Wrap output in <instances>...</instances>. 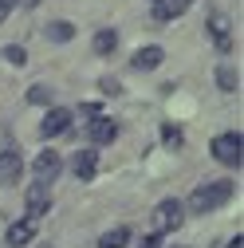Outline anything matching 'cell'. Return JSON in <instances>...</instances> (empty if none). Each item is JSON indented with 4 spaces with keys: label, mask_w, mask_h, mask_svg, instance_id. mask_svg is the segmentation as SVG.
<instances>
[{
    "label": "cell",
    "mask_w": 244,
    "mask_h": 248,
    "mask_svg": "<svg viewBox=\"0 0 244 248\" xmlns=\"http://www.w3.org/2000/svg\"><path fill=\"white\" fill-rule=\"evenodd\" d=\"M28 103H36V107H47V103H51V91H47L44 83H36V87H28Z\"/></svg>",
    "instance_id": "e0dca14e"
},
{
    "label": "cell",
    "mask_w": 244,
    "mask_h": 248,
    "mask_svg": "<svg viewBox=\"0 0 244 248\" xmlns=\"http://www.w3.org/2000/svg\"><path fill=\"white\" fill-rule=\"evenodd\" d=\"M91 47H95L99 55H110L118 47V32H114V28H103V32H95V44H91Z\"/></svg>",
    "instance_id": "2e32d148"
},
{
    "label": "cell",
    "mask_w": 244,
    "mask_h": 248,
    "mask_svg": "<svg viewBox=\"0 0 244 248\" xmlns=\"http://www.w3.org/2000/svg\"><path fill=\"white\" fill-rule=\"evenodd\" d=\"M87 138L95 142V146H110L114 138H118V122L114 118H91V126H87Z\"/></svg>",
    "instance_id": "ba28073f"
},
{
    "label": "cell",
    "mask_w": 244,
    "mask_h": 248,
    "mask_svg": "<svg viewBox=\"0 0 244 248\" xmlns=\"http://www.w3.org/2000/svg\"><path fill=\"white\" fill-rule=\"evenodd\" d=\"M189 4H193V0H162V4H154V20L169 24V20H177V16H185Z\"/></svg>",
    "instance_id": "8fae6325"
},
{
    "label": "cell",
    "mask_w": 244,
    "mask_h": 248,
    "mask_svg": "<svg viewBox=\"0 0 244 248\" xmlns=\"http://www.w3.org/2000/svg\"><path fill=\"white\" fill-rule=\"evenodd\" d=\"M99 91H103V95H118V91H122V83H118V79H110V75H107V79H103V83H99Z\"/></svg>",
    "instance_id": "44dd1931"
},
{
    "label": "cell",
    "mask_w": 244,
    "mask_h": 248,
    "mask_svg": "<svg viewBox=\"0 0 244 248\" xmlns=\"http://www.w3.org/2000/svg\"><path fill=\"white\" fill-rule=\"evenodd\" d=\"M240 150H244L240 130H229V134H217V138H213V158H217L221 166H240Z\"/></svg>",
    "instance_id": "3957f363"
},
{
    "label": "cell",
    "mask_w": 244,
    "mask_h": 248,
    "mask_svg": "<svg viewBox=\"0 0 244 248\" xmlns=\"http://www.w3.org/2000/svg\"><path fill=\"white\" fill-rule=\"evenodd\" d=\"M229 248H244V236H240V232H236V236H232V240H229Z\"/></svg>",
    "instance_id": "cb8c5ba5"
},
{
    "label": "cell",
    "mask_w": 244,
    "mask_h": 248,
    "mask_svg": "<svg viewBox=\"0 0 244 248\" xmlns=\"http://www.w3.org/2000/svg\"><path fill=\"white\" fill-rule=\"evenodd\" d=\"M51 209V193L44 181H32L28 185V221H40V217Z\"/></svg>",
    "instance_id": "8992f818"
},
{
    "label": "cell",
    "mask_w": 244,
    "mask_h": 248,
    "mask_svg": "<svg viewBox=\"0 0 244 248\" xmlns=\"http://www.w3.org/2000/svg\"><path fill=\"white\" fill-rule=\"evenodd\" d=\"M32 236H36V221H20V225H12V229H8V236H4V240H8L12 248H24Z\"/></svg>",
    "instance_id": "7c38bea8"
},
{
    "label": "cell",
    "mask_w": 244,
    "mask_h": 248,
    "mask_svg": "<svg viewBox=\"0 0 244 248\" xmlns=\"http://www.w3.org/2000/svg\"><path fill=\"white\" fill-rule=\"evenodd\" d=\"M24 162H20V146H4L0 150V185H12L20 177Z\"/></svg>",
    "instance_id": "52a82bcc"
},
{
    "label": "cell",
    "mask_w": 244,
    "mask_h": 248,
    "mask_svg": "<svg viewBox=\"0 0 244 248\" xmlns=\"http://www.w3.org/2000/svg\"><path fill=\"white\" fill-rule=\"evenodd\" d=\"M4 59H8L12 67H24V63H28V51H24L20 44H8V47H4Z\"/></svg>",
    "instance_id": "ac0fdd59"
},
{
    "label": "cell",
    "mask_w": 244,
    "mask_h": 248,
    "mask_svg": "<svg viewBox=\"0 0 244 248\" xmlns=\"http://www.w3.org/2000/svg\"><path fill=\"white\" fill-rule=\"evenodd\" d=\"M162 142H166V146H181V130L173 126V122H166V126H162Z\"/></svg>",
    "instance_id": "d6986e66"
},
{
    "label": "cell",
    "mask_w": 244,
    "mask_h": 248,
    "mask_svg": "<svg viewBox=\"0 0 244 248\" xmlns=\"http://www.w3.org/2000/svg\"><path fill=\"white\" fill-rule=\"evenodd\" d=\"M20 4H24V8H36V4H40V0H20Z\"/></svg>",
    "instance_id": "d4e9b609"
},
{
    "label": "cell",
    "mask_w": 244,
    "mask_h": 248,
    "mask_svg": "<svg viewBox=\"0 0 244 248\" xmlns=\"http://www.w3.org/2000/svg\"><path fill=\"white\" fill-rule=\"evenodd\" d=\"M67 126H71V110L67 107H51L44 114V122H40V134L44 138H59V134H67Z\"/></svg>",
    "instance_id": "5b68a950"
},
{
    "label": "cell",
    "mask_w": 244,
    "mask_h": 248,
    "mask_svg": "<svg viewBox=\"0 0 244 248\" xmlns=\"http://www.w3.org/2000/svg\"><path fill=\"white\" fill-rule=\"evenodd\" d=\"M217 83H221L225 91H232V87H236V75H232L229 67H221V71H217Z\"/></svg>",
    "instance_id": "ffe728a7"
},
{
    "label": "cell",
    "mask_w": 244,
    "mask_h": 248,
    "mask_svg": "<svg viewBox=\"0 0 244 248\" xmlns=\"http://www.w3.org/2000/svg\"><path fill=\"white\" fill-rule=\"evenodd\" d=\"M158 240H162V236H158V232H150V236H146V240H142V248H158Z\"/></svg>",
    "instance_id": "7402d4cb"
},
{
    "label": "cell",
    "mask_w": 244,
    "mask_h": 248,
    "mask_svg": "<svg viewBox=\"0 0 244 248\" xmlns=\"http://www.w3.org/2000/svg\"><path fill=\"white\" fill-rule=\"evenodd\" d=\"M32 170H36V181L51 185V181L59 177V170H63V158H59L55 150H40V154H36V162H32Z\"/></svg>",
    "instance_id": "277c9868"
},
{
    "label": "cell",
    "mask_w": 244,
    "mask_h": 248,
    "mask_svg": "<svg viewBox=\"0 0 244 248\" xmlns=\"http://www.w3.org/2000/svg\"><path fill=\"white\" fill-rule=\"evenodd\" d=\"M181 225H185V205L173 201V197L158 201V209H154V232H158V236H162V232H177Z\"/></svg>",
    "instance_id": "7a4b0ae2"
},
{
    "label": "cell",
    "mask_w": 244,
    "mask_h": 248,
    "mask_svg": "<svg viewBox=\"0 0 244 248\" xmlns=\"http://www.w3.org/2000/svg\"><path fill=\"white\" fill-rule=\"evenodd\" d=\"M47 40H55V44L75 40V24H67V20H51V24H47Z\"/></svg>",
    "instance_id": "9a60e30c"
},
{
    "label": "cell",
    "mask_w": 244,
    "mask_h": 248,
    "mask_svg": "<svg viewBox=\"0 0 244 248\" xmlns=\"http://www.w3.org/2000/svg\"><path fill=\"white\" fill-rule=\"evenodd\" d=\"M232 189H236L232 181H209V185H201V189H193V197H189V209H193V213H213V209L229 205Z\"/></svg>",
    "instance_id": "6da1fadb"
},
{
    "label": "cell",
    "mask_w": 244,
    "mask_h": 248,
    "mask_svg": "<svg viewBox=\"0 0 244 248\" xmlns=\"http://www.w3.org/2000/svg\"><path fill=\"white\" fill-rule=\"evenodd\" d=\"M162 59H166V51H162L158 44H150V47H138V51H134V67H138V71H158Z\"/></svg>",
    "instance_id": "30bf717a"
},
{
    "label": "cell",
    "mask_w": 244,
    "mask_h": 248,
    "mask_svg": "<svg viewBox=\"0 0 244 248\" xmlns=\"http://www.w3.org/2000/svg\"><path fill=\"white\" fill-rule=\"evenodd\" d=\"M12 4H16V0H0V20H4V16L12 12Z\"/></svg>",
    "instance_id": "603a6c76"
},
{
    "label": "cell",
    "mask_w": 244,
    "mask_h": 248,
    "mask_svg": "<svg viewBox=\"0 0 244 248\" xmlns=\"http://www.w3.org/2000/svg\"><path fill=\"white\" fill-rule=\"evenodd\" d=\"M71 173H75L79 181H91V177L99 173V154H95V150H79L75 158H71Z\"/></svg>",
    "instance_id": "9c48e42d"
},
{
    "label": "cell",
    "mask_w": 244,
    "mask_h": 248,
    "mask_svg": "<svg viewBox=\"0 0 244 248\" xmlns=\"http://www.w3.org/2000/svg\"><path fill=\"white\" fill-rule=\"evenodd\" d=\"M150 4H162V0H150Z\"/></svg>",
    "instance_id": "484cf974"
},
{
    "label": "cell",
    "mask_w": 244,
    "mask_h": 248,
    "mask_svg": "<svg viewBox=\"0 0 244 248\" xmlns=\"http://www.w3.org/2000/svg\"><path fill=\"white\" fill-rule=\"evenodd\" d=\"M126 244H130V229L126 225H118V229H110V232L99 236V248H126Z\"/></svg>",
    "instance_id": "4fadbf2b"
},
{
    "label": "cell",
    "mask_w": 244,
    "mask_h": 248,
    "mask_svg": "<svg viewBox=\"0 0 244 248\" xmlns=\"http://www.w3.org/2000/svg\"><path fill=\"white\" fill-rule=\"evenodd\" d=\"M209 32H213V40H217L221 51L232 47V40H229V20H225V16H213V20H209Z\"/></svg>",
    "instance_id": "5bb4252c"
}]
</instances>
